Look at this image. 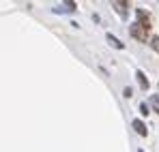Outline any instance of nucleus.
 Instances as JSON below:
<instances>
[{"label":"nucleus","instance_id":"6","mask_svg":"<svg viewBox=\"0 0 159 152\" xmlns=\"http://www.w3.org/2000/svg\"><path fill=\"white\" fill-rule=\"evenodd\" d=\"M151 47L155 51H159V37H153V39H151Z\"/></svg>","mask_w":159,"mask_h":152},{"label":"nucleus","instance_id":"7","mask_svg":"<svg viewBox=\"0 0 159 152\" xmlns=\"http://www.w3.org/2000/svg\"><path fill=\"white\" fill-rule=\"evenodd\" d=\"M140 114H144V116L148 114V107H146V103H142V105H140Z\"/></svg>","mask_w":159,"mask_h":152},{"label":"nucleus","instance_id":"3","mask_svg":"<svg viewBox=\"0 0 159 152\" xmlns=\"http://www.w3.org/2000/svg\"><path fill=\"white\" fill-rule=\"evenodd\" d=\"M135 77H138V81H140V88H142V90H146V88H148V79H146V75H144L142 71H138Z\"/></svg>","mask_w":159,"mask_h":152},{"label":"nucleus","instance_id":"2","mask_svg":"<svg viewBox=\"0 0 159 152\" xmlns=\"http://www.w3.org/2000/svg\"><path fill=\"white\" fill-rule=\"evenodd\" d=\"M138 20H140L144 26H148V28H151V17H148V13H146L144 9H138Z\"/></svg>","mask_w":159,"mask_h":152},{"label":"nucleus","instance_id":"9","mask_svg":"<svg viewBox=\"0 0 159 152\" xmlns=\"http://www.w3.org/2000/svg\"><path fill=\"white\" fill-rule=\"evenodd\" d=\"M120 2H123V4H125V7H129V0H120Z\"/></svg>","mask_w":159,"mask_h":152},{"label":"nucleus","instance_id":"4","mask_svg":"<svg viewBox=\"0 0 159 152\" xmlns=\"http://www.w3.org/2000/svg\"><path fill=\"white\" fill-rule=\"evenodd\" d=\"M107 43H110L112 47H116V50H123V47H125V45H123L116 37H112V34H107Z\"/></svg>","mask_w":159,"mask_h":152},{"label":"nucleus","instance_id":"5","mask_svg":"<svg viewBox=\"0 0 159 152\" xmlns=\"http://www.w3.org/2000/svg\"><path fill=\"white\" fill-rule=\"evenodd\" d=\"M133 128H135L140 135H146V127H144V122H142V120H133Z\"/></svg>","mask_w":159,"mask_h":152},{"label":"nucleus","instance_id":"8","mask_svg":"<svg viewBox=\"0 0 159 152\" xmlns=\"http://www.w3.org/2000/svg\"><path fill=\"white\" fill-rule=\"evenodd\" d=\"M65 2H67V7H69V11H73V9H75V2H73V0H65Z\"/></svg>","mask_w":159,"mask_h":152},{"label":"nucleus","instance_id":"1","mask_svg":"<svg viewBox=\"0 0 159 152\" xmlns=\"http://www.w3.org/2000/svg\"><path fill=\"white\" fill-rule=\"evenodd\" d=\"M148 26H144L142 22H135L131 24V37H135L138 41H142V43H146V37H148Z\"/></svg>","mask_w":159,"mask_h":152}]
</instances>
